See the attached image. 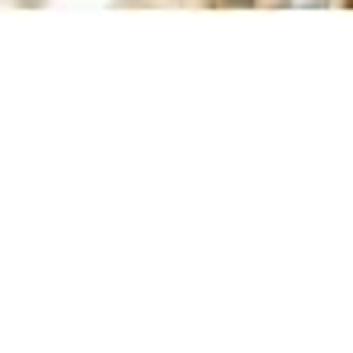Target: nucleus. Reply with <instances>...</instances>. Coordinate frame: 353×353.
Segmentation results:
<instances>
[{
  "label": "nucleus",
  "instance_id": "obj_1",
  "mask_svg": "<svg viewBox=\"0 0 353 353\" xmlns=\"http://www.w3.org/2000/svg\"><path fill=\"white\" fill-rule=\"evenodd\" d=\"M288 5H330V0H288Z\"/></svg>",
  "mask_w": 353,
  "mask_h": 353
}]
</instances>
